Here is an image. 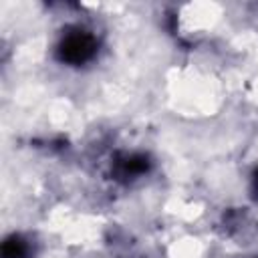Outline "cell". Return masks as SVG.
<instances>
[{"mask_svg": "<svg viewBox=\"0 0 258 258\" xmlns=\"http://www.w3.org/2000/svg\"><path fill=\"white\" fill-rule=\"evenodd\" d=\"M256 183H258V177H256Z\"/></svg>", "mask_w": 258, "mask_h": 258, "instance_id": "obj_2", "label": "cell"}, {"mask_svg": "<svg viewBox=\"0 0 258 258\" xmlns=\"http://www.w3.org/2000/svg\"><path fill=\"white\" fill-rule=\"evenodd\" d=\"M95 52H97V38L91 32L81 30V28L69 32L58 46L60 60L69 64H83L91 60Z\"/></svg>", "mask_w": 258, "mask_h": 258, "instance_id": "obj_1", "label": "cell"}]
</instances>
